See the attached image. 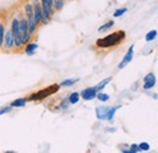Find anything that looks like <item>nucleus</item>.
I'll return each instance as SVG.
<instances>
[{
    "label": "nucleus",
    "instance_id": "obj_1",
    "mask_svg": "<svg viewBox=\"0 0 158 153\" xmlns=\"http://www.w3.org/2000/svg\"><path fill=\"white\" fill-rule=\"evenodd\" d=\"M127 38V33L122 29H118L103 38H99L94 44L95 51H110L112 49L118 48L120 44H123Z\"/></svg>",
    "mask_w": 158,
    "mask_h": 153
},
{
    "label": "nucleus",
    "instance_id": "obj_2",
    "mask_svg": "<svg viewBox=\"0 0 158 153\" xmlns=\"http://www.w3.org/2000/svg\"><path fill=\"white\" fill-rule=\"evenodd\" d=\"M60 89V85L55 84V85H51L49 88H45V89H41L38 93H34L31 96L26 97V101H40V100H44L49 96H51L54 93H56Z\"/></svg>",
    "mask_w": 158,
    "mask_h": 153
},
{
    "label": "nucleus",
    "instance_id": "obj_3",
    "mask_svg": "<svg viewBox=\"0 0 158 153\" xmlns=\"http://www.w3.org/2000/svg\"><path fill=\"white\" fill-rule=\"evenodd\" d=\"M0 50L5 54H10V52L14 51V37H12V33H11L10 28H6V31H5Z\"/></svg>",
    "mask_w": 158,
    "mask_h": 153
},
{
    "label": "nucleus",
    "instance_id": "obj_4",
    "mask_svg": "<svg viewBox=\"0 0 158 153\" xmlns=\"http://www.w3.org/2000/svg\"><path fill=\"white\" fill-rule=\"evenodd\" d=\"M32 5H33V17L35 21L37 27L39 28L41 26V6H40L39 0H32Z\"/></svg>",
    "mask_w": 158,
    "mask_h": 153
},
{
    "label": "nucleus",
    "instance_id": "obj_5",
    "mask_svg": "<svg viewBox=\"0 0 158 153\" xmlns=\"http://www.w3.org/2000/svg\"><path fill=\"white\" fill-rule=\"evenodd\" d=\"M133 56H134V45H131L129 49H128V51H127V54H125V56L123 57V60L120 61V63L118 64V69H123L128 63H130L131 62V60H133Z\"/></svg>",
    "mask_w": 158,
    "mask_h": 153
},
{
    "label": "nucleus",
    "instance_id": "obj_6",
    "mask_svg": "<svg viewBox=\"0 0 158 153\" xmlns=\"http://www.w3.org/2000/svg\"><path fill=\"white\" fill-rule=\"evenodd\" d=\"M156 84V76L153 73H148L143 76V85H142V89L145 90H148V89H152Z\"/></svg>",
    "mask_w": 158,
    "mask_h": 153
},
{
    "label": "nucleus",
    "instance_id": "obj_7",
    "mask_svg": "<svg viewBox=\"0 0 158 153\" xmlns=\"http://www.w3.org/2000/svg\"><path fill=\"white\" fill-rule=\"evenodd\" d=\"M96 94H98V91H96L95 86H91V88L84 89L79 95L81 96V98H84L85 101H90V100H93V98L96 97Z\"/></svg>",
    "mask_w": 158,
    "mask_h": 153
},
{
    "label": "nucleus",
    "instance_id": "obj_8",
    "mask_svg": "<svg viewBox=\"0 0 158 153\" xmlns=\"http://www.w3.org/2000/svg\"><path fill=\"white\" fill-rule=\"evenodd\" d=\"M22 12L26 16V19L33 16V5H32V1L31 0H26L22 4Z\"/></svg>",
    "mask_w": 158,
    "mask_h": 153
},
{
    "label": "nucleus",
    "instance_id": "obj_9",
    "mask_svg": "<svg viewBox=\"0 0 158 153\" xmlns=\"http://www.w3.org/2000/svg\"><path fill=\"white\" fill-rule=\"evenodd\" d=\"M37 49H38L37 43L31 41V43H28V44H26V45H24L23 54H26V55H33V54L35 52V50H37Z\"/></svg>",
    "mask_w": 158,
    "mask_h": 153
},
{
    "label": "nucleus",
    "instance_id": "obj_10",
    "mask_svg": "<svg viewBox=\"0 0 158 153\" xmlns=\"http://www.w3.org/2000/svg\"><path fill=\"white\" fill-rule=\"evenodd\" d=\"M110 107H98L96 108V115L99 119H106L107 120V114H108Z\"/></svg>",
    "mask_w": 158,
    "mask_h": 153
},
{
    "label": "nucleus",
    "instance_id": "obj_11",
    "mask_svg": "<svg viewBox=\"0 0 158 153\" xmlns=\"http://www.w3.org/2000/svg\"><path fill=\"white\" fill-rule=\"evenodd\" d=\"M113 26H114V21H107V22H106V23H103L101 27H99L98 32H99V33L107 32V31H110V29H111Z\"/></svg>",
    "mask_w": 158,
    "mask_h": 153
},
{
    "label": "nucleus",
    "instance_id": "obj_12",
    "mask_svg": "<svg viewBox=\"0 0 158 153\" xmlns=\"http://www.w3.org/2000/svg\"><path fill=\"white\" fill-rule=\"evenodd\" d=\"M64 2L66 0H52V11H61L64 6Z\"/></svg>",
    "mask_w": 158,
    "mask_h": 153
},
{
    "label": "nucleus",
    "instance_id": "obj_13",
    "mask_svg": "<svg viewBox=\"0 0 158 153\" xmlns=\"http://www.w3.org/2000/svg\"><path fill=\"white\" fill-rule=\"evenodd\" d=\"M5 31H6V22H5V19L0 17V46H1V44H2V39H4Z\"/></svg>",
    "mask_w": 158,
    "mask_h": 153
},
{
    "label": "nucleus",
    "instance_id": "obj_14",
    "mask_svg": "<svg viewBox=\"0 0 158 153\" xmlns=\"http://www.w3.org/2000/svg\"><path fill=\"white\" fill-rule=\"evenodd\" d=\"M26 98H23V97H21V98H17V100H15V101H12L11 102V105H10V107H16V108H20V107H23L24 105H26Z\"/></svg>",
    "mask_w": 158,
    "mask_h": 153
},
{
    "label": "nucleus",
    "instance_id": "obj_15",
    "mask_svg": "<svg viewBox=\"0 0 158 153\" xmlns=\"http://www.w3.org/2000/svg\"><path fill=\"white\" fill-rule=\"evenodd\" d=\"M111 80H112V76H108V78H106L105 80H102V81H100L99 84H98V85L95 86V89H96V91H100V90H102V89H103V88H105V86H106V85H107V84H108V83H110Z\"/></svg>",
    "mask_w": 158,
    "mask_h": 153
},
{
    "label": "nucleus",
    "instance_id": "obj_16",
    "mask_svg": "<svg viewBox=\"0 0 158 153\" xmlns=\"http://www.w3.org/2000/svg\"><path fill=\"white\" fill-rule=\"evenodd\" d=\"M79 98H80V95H79L78 93H72L71 95L67 97V100H68V102L69 103H72V105H74V103H77L79 101Z\"/></svg>",
    "mask_w": 158,
    "mask_h": 153
},
{
    "label": "nucleus",
    "instance_id": "obj_17",
    "mask_svg": "<svg viewBox=\"0 0 158 153\" xmlns=\"http://www.w3.org/2000/svg\"><path fill=\"white\" fill-rule=\"evenodd\" d=\"M157 37V31L156 29H153V31H150L147 34H146V41H152V40H155Z\"/></svg>",
    "mask_w": 158,
    "mask_h": 153
},
{
    "label": "nucleus",
    "instance_id": "obj_18",
    "mask_svg": "<svg viewBox=\"0 0 158 153\" xmlns=\"http://www.w3.org/2000/svg\"><path fill=\"white\" fill-rule=\"evenodd\" d=\"M77 81H78V79H67V80H63L60 84V86H71V85H73Z\"/></svg>",
    "mask_w": 158,
    "mask_h": 153
},
{
    "label": "nucleus",
    "instance_id": "obj_19",
    "mask_svg": "<svg viewBox=\"0 0 158 153\" xmlns=\"http://www.w3.org/2000/svg\"><path fill=\"white\" fill-rule=\"evenodd\" d=\"M127 12V7H122V9H118L113 12V17H120L122 15H124Z\"/></svg>",
    "mask_w": 158,
    "mask_h": 153
},
{
    "label": "nucleus",
    "instance_id": "obj_20",
    "mask_svg": "<svg viewBox=\"0 0 158 153\" xmlns=\"http://www.w3.org/2000/svg\"><path fill=\"white\" fill-rule=\"evenodd\" d=\"M96 97L99 98L100 101L105 102V101H107V100L110 98V95H107V94H102V93H99V94H96Z\"/></svg>",
    "mask_w": 158,
    "mask_h": 153
},
{
    "label": "nucleus",
    "instance_id": "obj_21",
    "mask_svg": "<svg viewBox=\"0 0 158 153\" xmlns=\"http://www.w3.org/2000/svg\"><path fill=\"white\" fill-rule=\"evenodd\" d=\"M138 147H139V150H141V151H148V150H150V146H148V143H146V142L140 143Z\"/></svg>",
    "mask_w": 158,
    "mask_h": 153
},
{
    "label": "nucleus",
    "instance_id": "obj_22",
    "mask_svg": "<svg viewBox=\"0 0 158 153\" xmlns=\"http://www.w3.org/2000/svg\"><path fill=\"white\" fill-rule=\"evenodd\" d=\"M11 111V107H2V110H0V115L4 114V113H7Z\"/></svg>",
    "mask_w": 158,
    "mask_h": 153
},
{
    "label": "nucleus",
    "instance_id": "obj_23",
    "mask_svg": "<svg viewBox=\"0 0 158 153\" xmlns=\"http://www.w3.org/2000/svg\"><path fill=\"white\" fill-rule=\"evenodd\" d=\"M5 153H15V152H11V151H9V152H5Z\"/></svg>",
    "mask_w": 158,
    "mask_h": 153
}]
</instances>
